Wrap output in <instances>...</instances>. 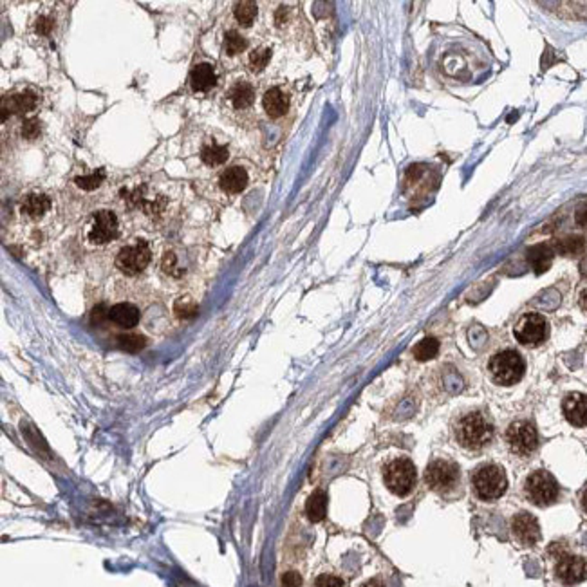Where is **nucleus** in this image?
I'll list each match as a JSON object with an SVG mask.
<instances>
[{"instance_id":"obj_1","label":"nucleus","mask_w":587,"mask_h":587,"mask_svg":"<svg viewBox=\"0 0 587 587\" xmlns=\"http://www.w3.org/2000/svg\"><path fill=\"white\" fill-rule=\"evenodd\" d=\"M456 441L466 450H481L494 437V425L481 412H468L457 422Z\"/></svg>"},{"instance_id":"obj_2","label":"nucleus","mask_w":587,"mask_h":587,"mask_svg":"<svg viewBox=\"0 0 587 587\" xmlns=\"http://www.w3.org/2000/svg\"><path fill=\"white\" fill-rule=\"evenodd\" d=\"M471 486H474V494L481 501L501 499L508 488L506 471H504V468L494 463L481 464L471 474Z\"/></svg>"},{"instance_id":"obj_3","label":"nucleus","mask_w":587,"mask_h":587,"mask_svg":"<svg viewBox=\"0 0 587 587\" xmlns=\"http://www.w3.org/2000/svg\"><path fill=\"white\" fill-rule=\"evenodd\" d=\"M491 379L499 385H515L522 379L526 371V363L522 356L514 349L501 351L488 363Z\"/></svg>"},{"instance_id":"obj_4","label":"nucleus","mask_w":587,"mask_h":587,"mask_svg":"<svg viewBox=\"0 0 587 587\" xmlns=\"http://www.w3.org/2000/svg\"><path fill=\"white\" fill-rule=\"evenodd\" d=\"M383 479H385V486L398 497H405L416 486L417 471L416 466L407 457H399V459L390 461L385 468H383Z\"/></svg>"},{"instance_id":"obj_5","label":"nucleus","mask_w":587,"mask_h":587,"mask_svg":"<svg viewBox=\"0 0 587 587\" xmlns=\"http://www.w3.org/2000/svg\"><path fill=\"white\" fill-rule=\"evenodd\" d=\"M524 494L537 506H549L558 499L561 488L549 471L535 470L526 477Z\"/></svg>"},{"instance_id":"obj_6","label":"nucleus","mask_w":587,"mask_h":587,"mask_svg":"<svg viewBox=\"0 0 587 587\" xmlns=\"http://www.w3.org/2000/svg\"><path fill=\"white\" fill-rule=\"evenodd\" d=\"M461 481V470L454 461L436 459L427 466L425 483L437 494H449L456 490Z\"/></svg>"},{"instance_id":"obj_7","label":"nucleus","mask_w":587,"mask_h":587,"mask_svg":"<svg viewBox=\"0 0 587 587\" xmlns=\"http://www.w3.org/2000/svg\"><path fill=\"white\" fill-rule=\"evenodd\" d=\"M150 259L152 251L147 240H136L134 244L121 247L120 253L116 255V267L121 273L134 277V275H139L141 271L147 270Z\"/></svg>"},{"instance_id":"obj_8","label":"nucleus","mask_w":587,"mask_h":587,"mask_svg":"<svg viewBox=\"0 0 587 587\" xmlns=\"http://www.w3.org/2000/svg\"><path fill=\"white\" fill-rule=\"evenodd\" d=\"M504 437L511 452L517 456H529L538 446V434L529 422H514Z\"/></svg>"},{"instance_id":"obj_9","label":"nucleus","mask_w":587,"mask_h":587,"mask_svg":"<svg viewBox=\"0 0 587 587\" xmlns=\"http://www.w3.org/2000/svg\"><path fill=\"white\" fill-rule=\"evenodd\" d=\"M514 335L519 344L538 345L548 338V322L542 315L528 313L515 324Z\"/></svg>"},{"instance_id":"obj_10","label":"nucleus","mask_w":587,"mask_h":587,"mask_svg":"<svg viewBox=\"0 0 587 587\" xmlns=\"http://www.w3.org/2000/svg\"><path fill=\"white\" fill-rule=\"evenodd\" d=\"M118 232H120L118 217L108 210H100L93 215L87 237L94 244H107L116 239Z\"/></svg>"},{"instance_id":"obj_11","label":"nucleus","mask_w":587,"mask_h":587,"mask_svg":"<svg viewBox=\"0 0 587 587\" xmlns=\"http://www.w3.org/2000/svg\"><path fill=\"white\" fill-rule=\"evenodd\" d=\"M556 578L561 580L566 586H575L582 580L587 578V562L582 556L576 555H564L556 562Z\"/></svg>"},{"instance_id":"obj_12","label":"nucleus","mask_w":587,"mask_h":587,"mask_svg":"<svg viewBox=\"0 0 587 587\" xmlns=\"http://www.w3.org/2000/svg\"><path fill=\"white\" fill-rule=\"evenodd\" d=\"M511 531H514L515 538L524 546L537 544L541 538V526L538 521L528 511H521L511 521Z\"/></svg>"},{"instance_id":"obj_13","label":"nucleus","mask_w":587,"mask_h":587,"mask_svg":"<svg viewBox=\"0 0 587 587\" xmlns=\"http://www.w3.org/2000/svg\"><path fill=\"white\" fill-rule=\"evenodd\" d=\"M564 417L573 427H587V396L571 392L562 402Z\"/></svg>"},{"instance_id":"obj_14","label":"nucleus","mask_w":587,"mask_h":587,"mask_svg":"<svg viewBox=\"0 0 587 587\" xmlns=\"http://www.w3.org/2000/svg\"><path fill=\"white\" fill-rule=\"evenodd\" d=\"M139 318H141L139 310L134 304H128V302H120V304L113 305L108 310V320L123 329L136 327L139 324Z\"/></svg>"},{"instance_id":"obj_15","label":"nucleus","mask_w":587,"mask_h":587,"mask_svg":"<svg viewBox=\"0 0 587 587\" xmlns=\"http://www.w3.org/2000/svg\"><path fill=\"white\" fill-rule=\"evenodd\" d=\"M262 105L267 116L280 118L284 116V114L287 113V108H290V98H287V94L284 93L282 89L271 87V89L264 94Z\"/></svg>"},{"instance_id":"obj_16","label":"nucleus","mask_w":587,"mask_h":587,"mask_svg":"<svg viewBox=\"0 0 587 587\" xmlns=\"http://www.w3.org/2000/svg\"><path fill=\"white\" fill-rule=\"evenodd\" d=\"M553 257H555V250L548 244H537V246H531L526 253V259H528L529 266L534 267V271L537 275L546 273V271L551 267Z\"/></svg>"},{"instance_id":"obj_17","label":"nucleus","mask_w":587,"mask_h":587,"mask_svg":"<svg viewBox=\"0 0 587 587\" xmlns=\"http://www.w3.org/2000/svg\"><path fill=\"white\" fill-rule=\"evenodd\" d=\"M217 74L210 63H199L190 73V86L195 93H206L215 86Z\"/></svg>"},{"instance_id":"obj_18","label":"nucleus","mask_w":587,"mask_h":587,"mask_svg":"<svg viewBox=\"0 0 587 587\" xmlns=\"http://www.w3.org/2000/svg\"><path fill=\"white\" fill-rule=\"evenodd\" d=\"M247 172L240 166H230L220 174V188L226 193H240L247 186Z\"/></svg>"},{"instance_id":"obj_19","label":"nucleus","mask_w":587,"mask_h":587,"mask_svg":"<svg viewBox=\"0 0 587 587\" xmlns=\"http://www.w3.org/2000/svg\"><path fill=\"white\" fill-rule=\"evenodd\" d=\"M226 98H228V103H232L233 108L243 111V108H247L253 105V101H255V89L247 81H237L235 86L228 91Z\"/></svg>"},{"instance_id":"obj_20","label":"nucleus","mask_w":587,"mask_h":587,"mask_svg":"<svg viewBox=\"0 0 587 587\" xmlns=\"http://www.w3.org/2000/svg\"><path fill=\"white\" fill-rule=\"evenodd\" d=\"M35 107H36V98L33 96V94H29V93L13 94V96L4 98V101H2V114H4V118H6V114H8V111L15 114H26V113H31Z\"/></svg>"},{"instance_id":"obj_21","label":"nucleus","mask_w":587,"mask_h":587,"mask_svg":"<svg viewBox=\"0 0 587 587\" xmlns=\"http://www.w3.org/2000/svg\"><path fill=\"white\" fill-rule=\"evenodd\" d=\"M49 208L51 201L47 195H44V193H31V195H27L22 201V206H20L24 215L31 217V219H40Z\"/></svg>"},{"instance_id":"obj_22","label":"nucleus","mask_w":587,"mask_h":587,"mask_svg":"<svg viewBox=\"0 0 587 587\" xmlns=\"http://www.w3.org/2000/svg\"><path fill=\"white\" fill-rule=\"evenodd\" d=\"M327 511V494L324 490H317L310 495L305 502V515L311 522H320Z\"/></svg>"},{"instance_id":"obj_23","label":"nucleus","mask_w":587,"mask_h":587,"mask_svg":"<svg viewBox=\"0 0 587 587\" xmlns=\"http://www.w3.org/2000/svg\"><path fill=\"white\" fill-rule=\"evenodd\" d=\"M201 159L206 163V165L219 166V165H223V163H226V159H228V148H226L225 145L215 143V141L206 143V145H203V148H201Z\"/></svg>"},{"instance_id":"obj_24","label":"nucleus","mask_w":587,"mask_h":587,"mask_svg":"<svg viewBox=\"0 0 587 587\" xmlns=\"http://www.w3.org/2000/svg\"><path fill=\"white\" fill-rule=\"evenodd\" d=\"M412 352L417 362H429V359L436 358L439 352V342L432 337H427L414 347Z\"/></svg>"},{"instance_id":"obj_25","label":"nucleus","mask_w":587,"mask_h":587,"mask_svg":"<svg viewBox=\"0 0 587 587\" xmlns=\"http://www.w3.org/2000/svg\"><path fill=\"white\" fill-rule=\"evenodd\" d=\"M583 247H586V240L578 235H569L556 243V251L562 255H578L583 251Z\"/></svg>"},{"instance_id":"obj_26","label":"nucleus","mask_w":587,"mask_h":587,"mask_svg":"<svg viewBox=\"0 0 587 587\" xmlns=\"http://www.w3.org/2000/svg\"><path fill=\"white\" fill-rule=\"evenodd\" d=\"M257 16V4L251 0H244V2H237L235 4V19L240 26L250 27Z\"/></svg>"},{"instance_id":"obj_27","label":"nucleus","mask_w":587,"mask_h":587,"mask_svg":"<svg viewBox=\"0 0 587 587\" xmlns=\"http://www.w3.org/2000/svg\"><path fill=\"white\" fill-rule=\"evenodd\" d=\"M246 39H244L239 31H235V29H230L225 35V53L235 56V54L243 53V51L246 49Z\"/></svg>"},{"instance_id":"obj_28","label":"nucleus","mask_w":587,"mask_h":587,"mask_svg":"<svg viewBox=\"0 0 587 587\" xmlns=\"http://www.w3.org/2000/svg\"><path fill=\"white\" fill-rule=\"evenodd\" d=\"M270 60H271V49H267V47H260V49L251 51V53H250L251 71L259 73V71H262L264 67L270 63Z\"/></svg>"},{"instance_id":"obj_29","label":"nucleus","mask_w":587,"mask_h":587,"mask_svg":"<svg viewBox=\"0 0 587 587\" xmlns=\"http://www.w3.org/2000/svg\"><path fill=\"white\" fill-rule=\"evenodd\" d=\"M118 342H120V347L128 352H138L139 349H143L145 344H147L145 337H141V335H134V332H131V335H123V337L118 338Z\"/></svg>"},{"instance_id":"obj_30","label":"nucleus","mask_w":587,"mask_h":587,"mask_svg":"<svg viewBox=\"0 0 587 587\" xmlns=\"http://www.w3.org/2000/svg\"><path fill=\"white\" fill-rule=\"evenodd\" d=\"M174 311H175V315L181 318H192L198 315V304H195V302H193L190 297L179 298V300L174 304Z\"/></svg>"},{"instance_id":"obj_31","label":"nucleus","mask_w":587,"mask_h":587,"mask_svg":"<svg viewBox=\"0 0 587 587\" xmlns=\"http://www.w3.org/2000/svg\"><path fill=\"white\" fill-rule=\"evenodd\" d=\"M105 181V170H98L91 175H83V178L76 179V185L81 190H94Z\"/></svg>"},{"instance_id":"obj_32","label":"nucleus","mask_w":587,"mask_h":587,"mask_svg":"<svg viewBox=\"0 0 587 587\" xmlns=\"http://www.w3.org/2000/svg\"><path fill=\"white\" fill-rule=\"evenodd\" d=\"M313 587H345V583L337 575H320L315 580Z\"/></svg>"},{"instance_id":"obj_33","label":"nucleus","mask_w":587,"mask_h":587,"mask_svg":"<svg viewBox=\"0 0 587 587\" xmlns=\"http://www.w3.org/2000/svg\"><path fill=\"white\" fill-rule=\"evenodd\" d=\"M40 134L39 120H27L22 125V136L26 139H36Z\"/></svg>"},{"instance_id":"obj_34","label":"nucleus","mask_w":587,"mask_h":587,"mask_svg":"<svg viewBox=\"0 0 587 587\" xmlns=\"http://www.w3.org/2000/svg\"><path fill=\"white\" fill-rule=\"evenodd\" d=\"M175 262H178V259H175L174 253H166L165 259H163V270H165L166 273L178 277L179 271H178V266H175Z\"/></svg>"},{"instance_id":"obj_35","label":"nucleus","mask_w":587,"mask_h":587,"mask_svg":"<svg viewBox=\"0 0 587 587\" xmlns=\"http://www.w3.org/2000/svg\"><path fill=\"white\" fill-rule=\"evenodd\" d=\"M282 587H302V576L297 571H287L282 576Z\"/></svg>"},{"instance_id":"obj_36","label":"nucleus","mask_w":587,"mask_h":587,"mask_svg":"<svg viewBox=\"0 0 587 587\" xmlns=\"http://www.w3.org/2000/svg\"><path fill=\"white\" fill-rule=\"evenodd\" d=\"M51 29H53V22H51L47 16H40L39 22H36V31H39L40 35H49Z\"/></svg>"},{"instance_id":"obj_37","label":"nucleus","mask_w":587,"mask_h":587,"mask_svg":"<svg viewBox=\"0 0 587 587\" xmlns=\"http://www.w3.org/2000/svg\"><path fill=\"white\" fill-rule=\"evenodd\" d=\"M575 220H576V225H578V226H582V228H587V203H586V205L580 206L578 210H576Z\"/></svg>"},{"instance_id":"obj_38","label":"nucleus","mask_w":587,"mask_h":587,"mask_svg":"<svg viewBox=\"0 0 587 587\" xmlns=\"http://www.w3.org/2000/svg\"><path fill=\"white\" fill-rule=\"evenodd\" d=\"M578 304L583 311L587 313V280L582 282V286L578 287Z\"/></svg>"},{"instance_id":"obj_39","label":"nucleus","mask_w":587,"mask_h":587,"mask_svg":"<svg viewBox=\"0 0 587 587\" xmlns=\"http://www.w3.org/2000/svg\"><path fill=\"white\" fill-rule=\"evenodd\" d=\"M101 311H103V305H98L96 310L93 311V324H100V322L103 320V318H108V313L103 315V313H101Z\"/></svg>"},{"instance_id":"obj_40","label":"nucleus","mask_w":587,"mask_h":587,"mask_svg":"<svg viewBox=\"0 0 587 587\" xmlns=\"http://www.w3.org/2000/svg\"><path fill=\"white\" fill-rule=\"evenodd\" d=\"M362 587H385V586H383L382 580L372 578V580H367V582H365V583H362Z\"/></svg>"},{"instance_id":"obj_41","label":"nucleus","mask_w":587,"mask_h":587,"mask_svg":"<svg viewBox=\"0 0 587 587\" xmlns=\"http://www.w3.org/2000/svg\"><path fill=\"white\" fill-rule=\"evenodd\" d=\"M582 508H583V511L587 514V490L583 491V495H582Z\"/></svg>"}]
</instances>
